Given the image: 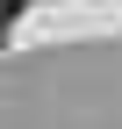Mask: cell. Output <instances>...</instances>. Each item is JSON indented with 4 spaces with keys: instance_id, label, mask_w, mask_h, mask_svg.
<instances>
[{
    "instance_id": "obj_1",
    "label": "cell",
    "mask_w": 122,
    "mask_h": 129,
    "mask_svg": "<svg viewBox=\"0 0 122 129\" xmlns=\"http://www.w3.org/2000/svg\"><path fill=\"white\" fill-rule=\"evenodd\" d=\"M14 14H22V0H0V43H7V29H14Z\"/></svg>"
}]
</instances>
